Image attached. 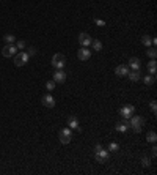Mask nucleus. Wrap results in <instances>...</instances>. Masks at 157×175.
Wrapping results in <instances>:
<instances>
[{"label": "nucleus", "mask_w": 157, "mask_h": 175, "mask_svg": "<svg viewBox=\"0 0 157 175\" xmlns=\"http://www.w3.org/2000/svg\"><path fill=\"white\" fill-rule=\"evenodd\" d=\"M52 65H53L55 70H63V67L66 65V57L63 54H55L52 57Z\"/></svg>", "instance_id": "obj_3"}, {"label": "nucleus", "mask_w": 157, "mask_h": 175, "mask_svg": "<svg viewBox=\"0 0 157 175\" xmlns=\"http://www.w3.org/2000/svg\"><path fill=\"white\" fill-rule=\"evenodd\" d=\"M107 150H108V151H118V150H119V145L116 144V142H110Z\"/></svg>", "instance_id": "obj_23"}, {"label": "nucleus", "mask_w": 157, "mask_h": 175, "mask_svg": "<svg viewBox=\"0 0 157 175\" xmlns=\"http://www.w3.org/2000/svg\"><path fill=\"white\" fill-rule=\"evenodd\" d=\"M91 44H93V49H94V51H97V52L102 51V43H100L99 40H93Z\"/></svg>", "instance_id": "obj_19"}, {"label": "nucleus", "mask_w": 157, "mask_h": 175, "mask_svg": "<svg viewBox=\"0 0 157 175\" xmlns=\"http://www.w3.org/2000/svg\"><path fill=\"white\" fill-rule=\"evenodd\" d=\"M58 139L61 144H69L71 139H72V133H71V128H63L60 129V133H58Z\"/></svg>", "instance_id": "obj_4"}, {"label": "nucleus", "mask_w": 157, "mask_h": 175, "mask_svg": "<svg viewBox=\"0 0 157 175\" xmlns=\"http://www.w3.org/2000/svg\"><path fill=\"white\" fill-rule=\"evenodd\" d=\"M64 81H66V73L63 70H57V71L53 73V82L55 84H61Z\"/></svg>", "instance_id": "obj_10"}, {"label": "nucleus", "mask_w": 157, "mask_h": 175, "mask_svg": "<svg viewBox=\"0 0 157 175\" xmlns=\"http://www.w3.org/2000/svg\"><path fill=\"white\" fill-rule=\"evenodd\" d=\"M129 126L135 131V133H140L144 126V118L140 117V115H132L130 117V122H129Z\"/></svg>", "instance_id": "obj_1"}, {"label": "nucleus", "mask_w": 157, "mask_h": 175, "mask_svg": "<svg viewBox=\"0 0 157 175\" xmlns=\"http://www.w3.org/2000/svg\"><path fill=\"white\" fill-rule=\"evenodd\" d=\"M151 153H152V156H154V158L157 156V147H155V145H154V147L151 148Z\"/></svg>", "instance_id": "obj_30"}, {"label": "nucleus", "mask_w": 157, "mask_h": 175, "mask_svg": "<svg viewBox=\"0 0 157 175\" xmlns=\"http://www.w3.org/2000/svg\"><path fill=\"white\" fill-rule=\"evenodd\" d=\"M146 54H148V57H151V59H155V57H157V51H155V48H148Z\"/></svg>", "instance_id": "obj_22"}, {"label": "nucleus", "mask_w": 157, "mask_h": 175, "mask_svg": "<svg viewBox=\"0 0 157 175\" xmlns=\"http://www.w3.org/2000/svg\"><path fill=\"white\" fill-rule=\"evenodd\" d=\"M28 59H30L28 54L24 52V51H20V52H17L14 55V65H16V67H24V65H27Z\"/></svg>", "instance_id": "obj_5"}, {"label": "nucleus", "mask_w": 157, "mask_h": 175, "mask_svg": "<svg viewBox=\"0 0 157 175\" xmlns=\"http://www.w3.org/2000/svg\"><path fill=\"white\" fill-rule=\"evenodd\" d=\"M3 40H5L6 44H13V43L16 41V36H14V35H5Z\"/></svg>", "instance_id": "obj_21"}, {"label": "nucleus", "mask_w": 157, "mask_h": 175, "mask_svg": "<svg viewBox=\"0 0 157 175\" xmlns=\"http://www.w3.org/2000/svg\"><path fill=\"white\" fill-rule=\"evenodd\" d=\"M151 112L152 114H157V104H155V101H151Z\"/></svg>", "instance_id": "obj_28"}, {"label": "nucleus", "mask_w": 157, "mask_h": 175, "mask_svg": "<svg viewBox=\"0 0 157 175\" xmlns=\"http://www.w3.org/2000/svg\"><path fill=\"white\" fill-rule=\"evenodd\" d=\"M141 43H143V44L146 46V48H149V46H151V36H148V35H144V36L141 38Z\"/></svg>", "instance_id": "obj_25"}, {"label": "nucleus", "mask_w": 157, "mask_h": 175, "mask_svg": "<svg viewBox=\"0 0 157 175\" xmlns=\"http://www.w3.org/2000/svg\"><path fill=\"white\" fill-rule=\"evenodd\" d=\"M77 57H78V60H82V62H86L89 57H91V51H89L88 48H82L80 51L77 52Z\"/></svg>", "instance_id": "obj_9"}, {"label": "nucleus", "mask_w": 157, "mask_h": 175, "mask_svg": "<svg viewBox=\"0 0 157 175\" xmlns=\"http://www.w3.org/2000/svg\"><path fill=\"white\" fill-rule=\"evenodd\" d=\"M41 103H42V106H46V107H53L55 106V100H53L52 95H44L41 98Z\"/></svg>", "instance_id": "obj_11"}, {"label": "nucleus", "mask_w": 157, "mask_h": 175, "mask_svg": "<svg viewBox=\"0 0 157 175\" xmlns=\"http://www.w3.org/2000/svg\"><path fill=\"white\" fill-rule=\"evenodd\" d=\"M141 164H143L144 167H149V166H151V159L146 158V156H143V158H141Z\"/></svg>", "instance_id": "obj_26"}, {"label": "nucleus", "mask_w": 157, "mask_h": 175, "mask_svg": "<svg viewBox=\"0 0 157 175\" xmlns=\"http://www.w3.org/2000/svg\"><path fill=\"white\" fill-rule=\"evenodd\" d=\"M16 49L17 51H24L25 49V41H22V40H19V41H16Z\"/></svg>", "instance_id": "obj_24"}, {"label": "nucleus", "mask_w": 157, "mask_h": 175, "mask_svg": "<svg viewBox=\"0 0 157 175\" xmlns=\"http://www.w3.org/2000/svg\"><path fill=\"white\" fill-rule=\"evenodd\" d=\"M146 139H148V142H152V144H154V142L157 140V134H155V131H149L148 136H146Z\"/></svg>", "instance_id": "obj_20"}, {"label": "nucleus", "mask_w": 157, "mask_h": 175, "mask_svg": "<svg viewBox=\"0 0 157 175\" xmlns=\"http://www.w3.org/2000/svg\"><path fill=\"white\" fill-rule=\"evenodd\" d=\"M91 41H93V38L88 33H85V32H82V33L78 35V43H80L82 48H88L89 44H91Z\"/></svg>", "instance_id": "obj_8"}, {"label": "nucleus", "mask_w": 157, "mask_h": 175, "mask_svg": "<svg viewBox=\"0 0 157 175\" xmlns=\"http://www.w3.org/2000/svg\"><path fill=\"white\" fill-rule=\"evenodd\" d=\"M68 126H69V128H78V120H77L75 115H71V117L68 118Z\"/></svg>", "instance_id": "obj_16"}, {"label": "nucleus", "mask_w": 157, "mask_h": 175, "mask_svg": "<svg viewBox=\"0 0 157 175\" xmlns=\"http://www.w3.org/2000/svg\"><path fill=\"white\" fill-rule=\"evenodd\" d=\"M94 151H96V159H97V162H100V164L107 162V159H108V150H104L102 145H96Z\"/></svg>", "instance_id": "obj_2"}, {"label": "nucleus", "mask_w": 157, "mask_h": 175, "mask_svg": "<svg viewBox=\"0 0 157 175\" xmlns=\"http://www.w3.org/2000/svg\"><path fill=\"white\" fill-rule=\"evenodd\" d=\"M127 128H129V122H122L116 125V131H119V133H126Z\"/></svg>", "instance_id": "obj_17"}, {"label": "nucleus", "mask_w": 157, "mask_h": 175, "mask_svg": "<svg viewBox=\"0 0 157 175\" xmlns=\"http://www.w3.org/2000/svg\"><path fill=\"white\" fill-rule=\"evenodd\" d=\"M16 54H17V49H16V46H14V44H6V46L2 49V55H3V57H6V59L14 57Z\"/></svg>", "instance_id": "obj_6"}, {"label": "nucleus", "mask_w": 157, "mask_h": 175, "mask_svg": "<svg viewBox=\"0 0 157 175\" xmlns=\"http://www.w3.org/2000/svg\"><path fill=\"white\" fill-rule=\"evenodd\" d=\"M28 57H33V55H35V54H36V49L35 48H28Z\"/></svg>", "instance_id": "obj_29"}, {"label": "nucleus", "mask_w": 157, "mask_h": 175, "mask_svg": "<svg viewBox=\"0 0 157 175\" xmlns=\"http://www.w3.org/2000/svg\"><path fill=\"white\" fill-rule=\"evenodd\" d=\"M143 81H144V84H146V85H154V84H155V76H152V74L144 76Z\"/></svg>", "instance_id": "obj_18"}, {"label": "nucleus", "mask_w": 157, "mask_h": 175, "mask_svg": "<svg viewBox=\"0 0 157 175\" xmlns=\"http://www.w3.org/2000/svg\"><path fill=\"white\" fill-rule=\"evenodd\" d=\"M127 78H129L132 82H138V81H140V78H141L140 70H132L130 73H127Z\"/></svg>", "instance_id": "obj_12"}, {"label": "nucleus", "mask_w": 157, "mask_h": 175, "mask_svg": "<svg viewBox=\"0 0 157 175\" xmlns=\"http://www.w3.org/2000/svg\"><path fill=\"white\" fill-rule=\"evenodd\" d=\"M46 89H47V92H52V90L55 89V82H53V81L46 82Z\"/></svg>", "instance_id": "obj_27"}, {"label": "nucleus", "mask_w": 157, "mask_h": 175, "mask_svg": "<svg viewBox=\"0 0 157 175\" xmlns=\"http://www.w3.org/2000/svg\"><path fill=\"white\" fill-rule=\"evenodd\" d=\"M127 73H129V68L126 67V65H119V67H116V70H115V74L119 76V78H122V76H127Z\"/></svg>", "instance_id": "obj_13"}, {"label": "nucleus", "mask_w": 157, "mask_h": 175, "mask_svg": "<svg viewBox=\"0 0 157 175\" xmlns=\"http://www.w3.org/2000/svg\"><path fill=\"white\" fill-rule=\"evenodd\" d=\"M94 22H96V24H97L99 27H104V25H105V22H104V21H97V19H96Z\"/></svg>", "instance_id": "obj_31"}, {"label": "nucleus", "mask_w": 157, "mask_h": 175, "mask_svg": "<svg viewBox=\"0 0 157 175\" xmlns=\"http://www.w3.org/2000/svg\"><path fill=\"white\" fill-rule=\"evenodd\" d=\"M129 67H130L132 70H140V67H141V62H140V59H137V57H132V59L129 60Z\"/></svg>", "instance_id": "obj_14"}, {"label": "nucleus", "mask_w": 157, "mask_h": 175, "mask_svg": "<svg viewBox=\"0 0 157 175\" xmlns=\"http://www.w3.org/2000/svg\"><path fill=\"white\" fill-rule=\"evenodd\" d=\"M157 62H155V59H151V62L148 63V71H149V74H152V76H155V73H157V65H155Z\"/></svg>", "instance_id": "obj_15"}, {"label": "nucleus", "mask_w": 157, "mask_h": 175, "mask_svg": "<svg viewBox=\"0 0 157 175\" xmlns=\"http://www.w3.org/2000/svg\"><path fill=\"white\" fill-rule=\"evenodd\" d=\"M119 114H121L122 117H124V118H130L133 114H135V107H133L132 104H126L124 107H121Z\"/></svg>", "instance_id": "obj_7"}]
</instances>
